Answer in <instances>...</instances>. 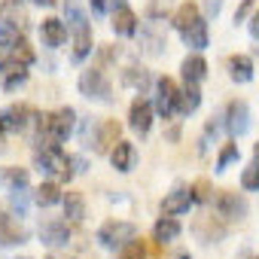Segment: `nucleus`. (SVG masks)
<instances>
[{
    "mask_svg": "<svg viewBox=\"0 0 259 259\" xmlns=\"http://www.w3.org/2000/svg\"><path fill=\"white\" fill-rule=\"evenodd\" d=\"M34 162H37V171H40V174L58 177V180H70V177H73V171H70V156H64V150H61L58 144H43V150H37Z\"/></svg>",
    "mask_w": 259,
    "mask_h": 259,
    "instance_id": "1",
    "label": "nucleus"
},
{
    "mask_svg": "<svg viewBox=\"0 0 259 259\" xmlns=\"http://www.w3.org/2000/svg\"><path fill=\"white\" fill-rule=\"evenodd\" d=\"M138 238V226L135 223H125V220H110L98 229V244L107 250H122L128 241Z\"/></svg>",
    "mask_w": 259,
    "mask_h": 259,
    "instance_id": "2",
    "label": "nucleus"
},
{
    "mask_svg": "<svg viewBox=\"0 0 259 259\" xmlns=\"http://www.w3.org/2000/svg\"><path fill=\"white\" fill-rule=\"evenodd\" d=\"M73 122H76V113L73 107H61L55 113L46 116V128H43V144H61L73 135Z\"/></svg>",
    "mask_w": 259,
    "mask_h": 259,
    "instance_id": "3",
    "label": "nucleus"
},
{
    "mask_svg": "<svg viewBox=\"0 0 259 259\" xmlns=\"http://www.w3.org/2000/svg\"><path fill=\"white\" fill-rule=\"evenodd\" d=\"M79 92H82L89 101H101V104L113 101V85H110L104 67H89V70H82V73H79Z\"/></svg>",
    "mask_w": 259,
    "mask_h": 259,
    "instance_id": "4",
    "label": "nucleus"
},
{
    "mask_svg": "<svg viewBox=\"0 0 259 259\" xmlns=\"http://www.w3.org/2000/svg\"><path fill=\"white\" fill-rule=\"evenodd\" d=\"M122 141V125L116 119H101L95 128H92V138L85 147H92L95 153H113V147Z\"/></svg>",
    "mask_w": 259,
    "mask_h": 259,
    "instance_id": "5",
    "label": "nucleus"
},
{
    "mask_svg": "<svg viewBox=\"0 0 259 259\" xmlns=\"http://www.w3.org/2000/svg\"><path fill=\"white\" fill-rule=\"evenodd\" d=\"M177 98H180V89L171 76L156 79V110H159V116H165V119L174 116L177 113Z\"/></svg>",
    "mask_w": 259,
    "mask_h": 259,
    "instance_id": "6",
    "label": "nucleus"
},
{
    "mask_svg": "<svg viewBox=\"0 0 259 259\" xmlns=\"http://www.w3.org/2000/svg\"><path fill=\"white\" fill-rule=\"evenodd\" d=\"M31 116H34L31 107H25V104H10L7 110H0V132H4V135L22 132V128H28Z\"/></svg>",
    "mask_w": 259,
    "mask_h": 259,
    "instance_id": "7",
    "label": "nucleus"
},
{
    "mask_svg": "<svg viewBox=\"0 0 259 259\" xmlns=\"http://www.w3.org/2000/svg\"><path fill=\"white\" fill-rule=\"evenodd\" d=\"M213 210H217V217H223V220H244V213H247V201H244L238 192L223 189V192L213 198Z\"/></svg>",
    "mask_w": 259,
    "mask_h": 259,
    "instance_id": "8",
    "label": "nucleus"
},
{
    "mask_svg": "<svg viewBox=\"0 0 259 259\" xmlns=\"http://www.w3.org/2000/svg\"><path fill=\"white\" fill-rule=\"evenodd\" d=\"M153 104L150 101H144V98H138L135 104H132V110H128V125L135 128V132L144 138V135H150V128H153Z\"/></svg>",
    "mask_w": 259,
    "mask_h": 259,
    "instance_id": "9",
    "label": "nucleus"
},
{
    "mask_svg": "<svg viewBox=\"0 0 259 259\" xmlns=\"http://www.w3.org/2000/svg\"><path fill=\"white\" fill-rule=\"evenodd\" d=\"M110 162H113V168L122 171V174L135 171V165H138V150H135V144H132V141H119V144L113 147V153H110Z\"/></svg>",
    "mask_w": 259,
    "mask_h": 259,
    "instance_id": "10",
    "label": "nucleus"
},
{
    "mask_svg": "<svg viewBox=\"0 0 259 259\" xmlns=\"http://www.w3.org/2000/svg\"><path fill=\"white\" fill-rule=\"evenodd\" d=\"M192 201H195V195H192V189H174V192H168L165 195V201H162V213H168V217H180V213H186L189 207H192Z\"/></svg>",
    "mask_w": 259,
    "mask_h": 259,
    "instance_id": "11",
    "label": "nucleus"
},
{
    "mask_svg": "<svg viewBox=\"0 0 259 259\" xmlns=\"http://www.w3.org/2000/svg\"><path fill=\"white\" fill-rule=\"evenodd\" d=\"M226 125H229V132H232L235 138L247 135V128H250V107H247L244 101H232V104H229V119H226Z\"/></svg>",
    "mask_w": 259,
    "mask_h": 259,
    "instance_id": "12",
    "label": "nucleus"
},
{
    "mask_svg": "<svg viewBox=\"0 0 259 259\" xmlns=\"http://www.w3.org/2000/svg\"><path fill=\"white\" fill-rule=\"evenodd\" d=\"M40 241H43L46 247H67V241H70L67 223H61V220L43 223V226H40Z\"/></svg>",
    "mask_w": 259,
    "mask_h": 259,
    "instance_id": "13",
    "label": "nucleus"
},
{
    "mask_svg": "<svg viewBox=\"0 0 259 259\" xmlns=\"http://www.w3.org/2000/svg\"><path fill=\"white\" fill-rule=\"evenodd\" d=\"M40 34H43V43H46L49 49H58V46H64V40H67V28H64L61 19H43Z\"/></svg>",
    "mask_w": 259,
    "mask_h": 259,
    "instance_id": "14",
    "label": "nucleus"
},
{
    "mask_svg": "<svg viewBox=\"0 0 259 259\" xmlns=\"http://www.w3.org/2000/svg\"><path fill=\"white\" fill-rule=\"evenodd\" d=\"M141 46H144L147 55H162L165 46H168L165 31H159L156 25H144V28H141Z\"/></svg>",
    "mask_w": 259,
    "mask_h": 259,
    "instance_id": "15",
    "label": "nucleus"
},
{
    "mask_svg": "<svg viewBox=\"0 0 259 259\" xmlns=\"http://www.w3.org/2000/svg\"><path fill=\"white\" fill-rule=\"evenodd\" d=\"M113 31L119 34V37H135L138 34V16L128 10V7H119L116 13H113Z\"/></svg>",
    "mask_w": 259,
    "mask_h": 259,
    "instance_id": "16",
    "label": "nucleus"
},
{
    "mask_svg": "<svg viewBox=\"0 0 259 259\" xmlns=\"http://www.w3.org/2000/svg\"><path fill=\"white\" fill-rule=\"evenodd\" d=\"M183 34V43L189 46V49H195V52H201L207 43H210V37H207V22L204 19H198V22H192L186 31H180Z\"/></svg>",
    "mask_w": 259,
    "mask_h": 259,
    "instance_id": "17",
    "label": "nucleus"
},
{
    "mask_svg": "<svg viewBox=\"0 0 259 259\" xmlns=\"http://www.w3.org/2000/svg\"><path fill=\"white\" fill-rule=\"evenodd\" d=\"M180 70H183V79H186V82L198 85V82H201V79L207 76V61H204L201 55H186V58H183V67H180Z\"/></svg>",
    "mask_w": 259,
    "mask_h": 259,
    "instance_id": "18",
    "label": "nucleus"
},
{
    "mask_svg": "<svg viewBox=\"0 0 259 259\" xmlns=\"http://www.w3.org/2000/svg\"><path fill=\"white\" fill-rule=\"evenodd\" d=\"M229 76L235 79V82H250L253 79V58L250 55H232L229 58Z\"/></svg>",
    "mask_w": 259,
    "mask_h": 259,
    "instance_id": "19",
    "label": "nucleus"
},
{
    "mask_svg": "<svg viewBox=\"0 0 259 259\" xmlns=\"http://www.w3.org/2000/svg\"><path fill=\"white\" fill-rule=\"evenodd\" d=\"M180 223H177V217H168L165 213V220H159L156 223V229H153V238H156V244H171V241H177L180 238Z\"/></svg>",
    "mask_w": 259,
    "mask_h": 259,
    "instance_id": "20",
    "label": "nucleus"
},
{
    "mask_svg": "<svg viewBox=\"0 0 259 259\" xmlns=\"http://www.w3.org/2000/svg\"><path fill=\"white\" fill-rule=\"evenodd\" d=\"M201 16H198V4H192V0H186V4H180L177 10H174V16H171V25L177 28V31H186L192 22H198Z\"/></svg>",
    "mask_w": 259,
    "mask_h": 259,
    "instance_id": "21",
    "label": "nucleus"
},
{
    "mask_svg": "<svg viewBox=\"0 0 259 259\" xmlns=\"http://www.w3.org/2000/svg\"><path fill=\"white\" fill-rule=\"evenodd\" d=\"M198 104H201V92H198V85L186 82V89H180V98H177V113H180V116H189V113L198 110Z\"/></svg>",
    "mask_w": 259,
    "mask_h": 259,
    "instance_id": "22",
    "label": "nucleus"
},
{
    "mask_svg": "<svg viewBox=\"0 0 259 259\" xmlns=\"http://www.w3.org/2000/svg\"><path fill=\"white\" fill-rule=\"evenodd\" d=\"M61 204H64V217H67V220L79 223V220L85 217V198H82V192L67 189V192H64V198H61Z\"/></svg>",
    "mask_w": 259,
    "mask_h": 259,
    "instance_id": "23",
    "label": "nucleus"
},
{
    "mask_svg": "<svg viewBox=\"0 0 259 259\" xmlns=\"http://www.w3.org/2000/svg\"><path fill=\"white\" fill-rule=\"evenodd\" d=\"M64 195H61V189H58V183H52V180H46V183H40V189L34 192V201L40 204V207H52V204H58Z\"/></svg>",
    "mask_w": 259,
    "mask_h": 259,
    "instance_id": "24",
    "label": "nucleus"
},
{
    "mask_svg": "<svg viewBox=\"0 0 259 259\" xmlns=\"http://www.w3.org/2000/svg\"><path fill=\"white\" fill-rule=\"evenodd\" d=\"M19 43H22L19 25H13V22H7V19H0V49L10 52V49H16Z\"/></svg>",
    "mask_w": 259,
    "mask_h": 259,
    "instance_id": "25",
    "label": "nucleus"
},
{
    "mask_svg": "<svg viewBox=\"0 0 259 259\" xmlns=\"http://www.w3.org/2000/svg\"><path fill=\"white\" fill-rule=\"evenodd\" d=\"M92 55V31H73V61H85Z\"/></svg>",
    "mask_w": 259,
    "mask_h": 259,
    "instance_id": "26",
    "label": "nucleus"
},
{
    "mask_svg": "<svg viewBox=\"0 0 259 259\" xmlns=\"http://www.w3.org/2000/svg\"><path fill=\"white\" fill-rule=\"evenodd\" d=\"M0 183L10 189H25L28 186V171L25 168H0Z\"/></svg>",
    "mask_w": 259,
    "mask_h": 259,
    "instance_id": "27",
    "label": "nucleus"
},
{
    "mask_svg": "<svg viewBox=\"0 0 259 259\" xmlns=\"http://www.w3.org/2000/svg\"><path fill=\"white\" fill-rule=\"evenodd\" d=\"M122 79H125V85H132V89H138V92H147L150 82H153L144 67H128V70L122 73Z\"/></svg>",
    "mask_w": 259,
    "mask_h": 259,
    "instance_id": "28",
    "label": "nucleus"
},
{
    "mask_svg": "<svg viewBox=\"0 0 259 259\" xmlns=\"http://www.w3.org/2000/svg\"><path fill=\"white\" fill-rule=\"evenodd\" d=\"M0 16H4L7 22H13V25H19V28L28 22V16H25L19 0H4V4H0Z\"/></svg>",
    "mask_w": 259,
    "mask_h": 259,
    "instance_id": "29",
    "label": "nucleus"
},
{
    "mask_svg": "<svg viewBox=\"0 0 259 259\" xmlns=\"http://www.w3.org/2000/svg\"><path fill=\"white\" fill-rule=\"evenodd\" d=\"M64 19L70 22V28H73V31H82V28H89V19H85V13L79 10V4H76V0H67V4H64Z\"/></svg>",
    "mask_w": 259,
    "mask_h": 259,
    "instance_id": "30",
    "label": "nucleus"
},
{
    "mask_svg": "<svg viewBox=\"0 0 259 259\" xmlns=\"http://www.w3.org/2000/svg\"><path fill=\"white\" fill-rule=\"evenodd\" d=\"M241 186L247 192H259V159H253L244 171H241Z\"/></svg>",
    "mask_w": 259,
    "mask_h": 259,
    "instance_id": "31",
    "label": "nucleus"
},
{
    "mask_svg": "<svg viewBox=\"0 0 259 259\" xmlns=\"http://www.w3.org/2000/svg\"><path fill=\"white\" fill-rule=\"evenodd\" d=\"M116 259H147V247H144V241H128L122 250H119V256Z\"/></svg>",
    "mask_w": 259,
    "mask_h": 259,
    "instance_id": "32",
    "label": "nucleus"
},
{
    "mask_svg": "<svg viewBox=\"0 0 259 259\" xmlns=\"http://www.w3.org/2000/svg\"><path fill=\"white\" fill-rule=\"evenodd\" d=\"M28 79V67H19V70H7L4 76V92H16L22 82Z\"/></svg>",
    "mask_w": 259,
    "mask_h": 259,
    "instance_id": "33",
    "label": "nucleus"
},
{
    "mask_svg": "<svg viewBox=\"0 0 259 259\" xmlns=\"http://www.w3.org/2000/svg\"><path fill=\"white\" fill-rule=\"evenodd\" d=\"M238 156H241V153H238V144H226V147L220 150V156H217V171H226Z\"/></svg>",
    "mask_w": 259,
    "mask_h": 259,
    "instance_id": "34",
    "label": "nucleus"
},
{
    "mask_svg": "<svg viewBox=\"0 0 259 259\" xmlns=\"http://www.w3.org/2000/svg\"><path fill=\"white\" fill-rule=\"evenodd\" d=\"M25 241V232L19 229V226H4V229H0V244H4V247H10V244H22Z\"/></svg>",
    "mask_w": 259,
    "mask_h": 259,
    "instance_id": "35",
    "label": "nucleus"
},
{
    "mask_svg": "<svg viewBox=\"0 0 259 259\" xmlns=\"http://www.w3.org/2000/svg\"><path fill=\"white\" fill-rule=\"evenodd\" d=\"M10 201H13V213H19V217H25V213H28V195H25L22 189H13Z\"/></svg>",
    "mask_w": 259,
    "mask_h": 259,
    "instance_id": "36",
    "label": "nucleus"
},
{
    "mask_svg": "<svg viewBox=\"0 0 259 259\" xmlns=\"http://www.w3.org/2000/svg\"><path fill=\"white\" fill-rule=\"evenodd\" d=\"M192 195H195V201H210V186H207V180H198V183L192 186Z\"/></svg>",
    "mask_w": 259,
    "mask_h": 259,
    "instance_id": "37",
    "label": "nucleus"
},
{
    "mask_svg": "<svg viewBox=\"0 0 259 259\" xmlns=\"http://www.w3.org/2000/svg\"><path fill=\"white\" fill-rule=\"evenodd\" d=\"M98 58H101V64L116 61V58H119V46H101V49H98Z\"/></svg>",
    "mask_w": 259,
    "mask_h": 259,
    "instance_id": "38",
    "label": "nucleus"
},
{
    "mask_svg": "<svg viewBox=\"0 0 259 259\" xmlns=\"http://www.w3.org/2000/svg\"><path fill=\"white\" fill-rule=\"evenodd\" d=\"M253 4H256V0H244V4L235 10V22H244L247 16H250V10H253Z\"/></svg>",
    "mask_w": 259,
    "mask_h": 259,
    "instance_id": "39",
    "label": "nucleus"
},
{
    "mask_svg": "<svg viewBox=\"0 0 259 259\" xmlns=\"http://www.w3.org/2000/svg\"><path fill=\"white\" fill-rule=\"evenodd\" d=\"M89 4H92V13H95V16L110 13V0H89Z\"/></svg>",
    "mask_w": 259,
    "mask_h": 259,
    "instance_id": "40",
    "label": "nucleus"
},
{
    "mask_svg": "<svg viewBox=\"0 0 259 259\" xmlns=\"http://www.w3.org/2000/svg\"><path fill=\"white\" fill-rule=\"evenodd\" d=\"M223 10V0H204V13L207 16H217Z\"/></svg>",
    "mask_w": 259,
    "mask_h": 259,
    "instance_id": "41",
    "label": "nucleus"
},
{
    "mask_svg": "<svg viewBox=\"0 0 259 259\" xmlns=\"http://www.w3.org/2000/svg\"><path fill=\"white\" fill-rule=\"evenodd\" d=\"M250 37L259 43V10L253 13V19H250Z\"/></svg>",
    "mask_w": 259,
    "mask_h": 259,
    "instance_id": "42",
    "label": "nucleus"
},
{
    "mask_svg": "<svg viewBox=\"0 0 259 259\" xmlns=\"http://www.w3.org/2000/svg\"><path fill=\"white\" fill-rule=\"evenodd\" d=\"M119 7H125V0H110V13H116Z\"/></svg>",
    "mask_w": 259,
    "mask_h": 259,
    "instance_id": "43",
    "label": "nucleus"
},
{
    "mask_svg": "<svg viewBox=\"0 0 259 259\" xmlns=\"http://www.w3.org/2000/svg\"><path fill=\"white\" fill-rule=\"evenodd\" d=\"M37 7H55V0H34Z\"/></svg>",
    "mask_w": 259,
    "mask_h": 259,
    "instance_id": "44",
    "label": "nucleus"
},
{
    "mask_svg": "<svg viewBox=\"0 0 259 259\" xmlns=\"http://www.w3.org/2000/svg\"><path fill=\"white\" fill-rule=\"evenodd\" d=\"M174 259H192V256H189V253H180V256H174Z\"/></svg>",
    "mask_w": 259,
    "mask_h": 259,
    "instance_id": "45",
    "label": "nucleus"
},
{
    "mask_svg": "<svg viewBox=\"0 0 259 259\" xmlns=\"http://www.w3.org/2000/svg\"><path fill=\"white\" fill-rule=\"evenodd\" d=\"M4 226H7V217H4V213H0V229H4Z\"/></svg>",
    "mask_w": 259,
    "mask_h": 259,
    "instance_id": "46",
    "label": "nucleus"
},
{
    "mask_svg": "<svg viewBox=\"0 0 259 259\" xmlns=\"http://www.w3.org/2000/svg\"><path fill=\"white\" fill-rule=\"evenodd\" d=\"M49 259H55V256H49Z\"/></svg>",
    "mask_w": 259,
    "mask_h": 259,
    "instance_id": "47",
    "label": "nucleus"
},
{
    "mask_svg": "<svg viewBox=\"0 0 259 259\" xmlns=\"http://www.w3.org/2000/svg\"><path fill=\"white\" fill-rule=\"evenodd\" d=\"M253 259H259V256H253Z\"/></svg>",
    "mask_w": 259,
    "mask_h": 259,
    "instance_id": "48",
    "label": "nucleus"
},
{
    "mask_svg": "<svg viewBox=\"0 0 259 259\" xmlns=\"http://www.w3.org/2000/svg\"><path fill=\"white\" fill-rule=\"evenodd\" d=\"M25 259H28V256H25Z\"/></svg>",
    "mask_w": 259,
    "mask_h": 259,
    "instance_id": "49",
    "label": "nucleus"
}]
</instances>
